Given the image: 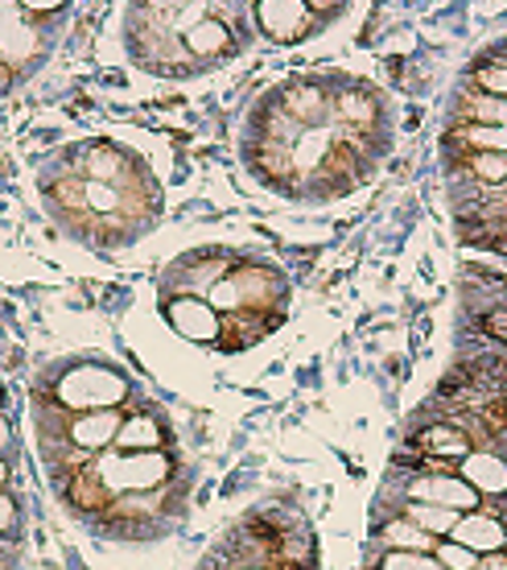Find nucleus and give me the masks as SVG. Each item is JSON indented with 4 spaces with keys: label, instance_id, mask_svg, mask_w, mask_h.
I'll return each instance as SVG.
<instances>
[{
    "label": "nucleus",
    "instance_id": "1",
    "mask_svg": "<svg viewBox=\"0 0 507 570\" xmlns=\"http://www.w3.org/2000/svg\"><path fill=\"white\" fill-rule=\"evenodd\" d=\"M285 282L277 269L265 265H240L236 273H227L211 285L207 302L215 306L219 318H248V323H265L277 327L281 323V302H285Z\"/></svg>",
    "mask_w": 507,
    "mask_h": 570
},
{
    "label": "nucleus",
    "instance_id": "2",
    "mask_svg": "<svg viewBox=\"0 0 507 570\" xmlns=\"http://www.w3.org/2000/svg\"><path fill=\"white\" fill-rule=\"evenodd\" d=\"M87 475L96 484L103 509H112L125 492H153V488L169 484L173 475V459L161 451H141V455H125V451H103L87 463Z\"/></svg>",
    "mask_w": 507,
    "mask_h": 570
},
{
    "label": "nucleus",
    "instance_id": "3",
    "mask_svg": "<svg viewBox=\"0 0 507 570\" xmlns=\"http://www.w3.org/2000/svg\"><path fill=\"white\" fill-rule=\"evenodd\" d=\"M128 397L125 372L108 364H74L71 372L54 376V410L62 414H99V410H120Z\"/></svg>",
    "mask_w": 507,
    "mask_h": 570
},
{
    "label": "nucleus",
    "instance_id": "4",
    "mask_svg": "<svg viewBox=\"0 0 507 570\" xmlns=\"http://www.w3.org/2000/svg\"><path fill=\"white\" fill-rule=\"evenodd\" d=\"M46 55L42 33L29 26L21 4H0V62L13 75L33 71Z\"/></svg>",
    "mask_w": 507,
    "mask_h": 570
},
{
    "label": "nucleus",
    "instance_id": "5",
    "mask_svg": "<svg viewBox=\"0 0 507 570\" xmlns=\"http://www.w3.org/2000/svg\"><path fill=\"white\" fill-rule=\"evenodd\" d=\"M322 4H301V0H260L252 4V21L265 29L272 42H297L314 29Z\"/></svg>",
    "mask_w": 507,
    "mask_h": 570
},
{
    "label": "nucleus",
    "instance_id": "6",
    "mask_svg": "<svg viewBox=\"0 0 507 570\" xmlns=\"http://www.w3.org/2000/svg\"><path fill=\"white\" fill-rule=\"evenodd\" d=\"M166 318L173 323L178 335L195 343H219V327H223V318L215 314L211 302L195 298V294H169L166 298Z\"/></svg>",
    "mask_w": 507,
    "mask_h": 570
},
{
    "label": "nucleus",
    "instance_id": "7",
    "mask_svg": "<svg viewBox=\"0 0 507 570\" xmlns=\"http://www.w3.org/2000/svg\"><path fill=\"white\" fill-rule=\"evenodd\" d=\"M412 500L441 504V509H454V513H475L483 504L479 492L466 484L463 475H454V471H434V475L417 480V484H412Z\"/></svg>",
    "mask_w": 507,
    "mask_h": 570
},
{
    "label": "nucleus",
    "instance_id": "8",
    "mask_svg": "<svg viewBox=\"0 0 507 570\" xmlns=\"http://www.w3.org/2000/svg\"><path fill=\"white\" fill-rule=\"evenodd\" d=\"M125 414L120 410H99V414H74L71 426H67V442L74 451H83L87 459L103 455L116 442V430H120Z\"/></svg>",
    "mask_w": 507,
    "mask_h": 570
},
{
    "label": "nucleus",
    "instance_id": "9",
    "mask_svg": "<svg viewBox=\"0 0 507 570\" xmlns=\"http://www.w3.org/2000/svg\"><path fill=\"white\" fill-rule=\"evenodd\" d=\"M450 542L475 550V554H499L507 546V525L499 517H487L483 509L458 517V525L450 529Z\"/></svg>",
    "mask_w": 507,
    "mask_h": 570
},
{
    "label": "nucleus",
    "instance_id": "10",
    "mask_svg": "<svg viewBox=\"0 0 507 570\" xmlns=\"http://www.w3.org/2000/svg\"><path fill=\"white\" fill-rule=\"evenodd\" d=\"M277 100H285L281 112L294 120L297 129H318L326 104H330L326 100V87L314 83V79H297V83L281 87V91H277Z\"/></svg>",
    "mask_w": 507,
    "mask_h": 570
},
{
    "label": "nucleus",
    "instance_id": "11",
    "mask_svg": "<svg viewBox=\"0 0 507 570\" xmlns=\"http://www.w3.org/2000/svg\"><path fill=\"white\" fill-rule=\"evenodd\" d=\"M412 442H417V451L425 459H437V463H463L475 451V439L466 430L454 426V422H434V426H425Z\"/></svg>",
    "mask_w": 507,
    "mask_h": 570
},
{
    "label": "nucleus",
    "instance_id": "12",
    "mask_svg": "<svg viewBox=\"0 0 507 570\" xmlns=\"http://www.w3.org/2000/svg\"><path fill=\"white\" fill-rule=\"evenodd\" d=\"M182 42H186V50H190V58L198 62V71H202V67H215L219 58L231 55V29H227V21H219V17H207L202 26H195L186 33Z\"/></svg>",
    "mask_w": 507,
    "mask_h": 570
},
{
    "label": "nucleus",
    "instance_id": "13",
    "mask_svg": "<svg viewBox=\"0 0 507 570\" xmlns=\"http://www.w3.org/2000/svg\"><path fill=\"white\" fill-rule=\"evenodd\" d=\"M335 116L347 125V129H376V125L384 120V104L371 87L355 83L335 100Z\"/></svg>",
    "mask_w": 507,
    "mask_h": 570
},
{
    "label": "nucleus",
    "instance_id": "14",
    "mask_svg": "<svg viewBox=\"0 0 507 570\" xmlns=\"http://www.w3.org/2000/svg\"><path fill=\"white\" fill-rule=\"evenodd\" d=\"M458 475H463L466 484L475 488V492H487V497H499V492H507V463L499 455H491V451H470V455L458 463Z\"/></svg>",
    "mask_w": 507,
    "mask_h": 570
},
{
    "label": "nucleus",
    "instance_id": "15",
    "mask_svg": "<svg viewBox=\"0 0 507 570\" xmlns=\"http://www.w3.org/2000/svg\"><path fill=\"white\" fill-rule=\"evenodd\" d=\"M335 149H338L335 132H326L322 125H318V129H306L294 141V174H301V178H318V174H322V161H330Z\"/></svg>",
    "mask_w": 507,
    "mask_h": 570
},
{
    "label": "nucleus",
    "instance_id": "16",
    "mask_svg": "<svg viewBox=\"0 0 507 570\" xmlns=\"http://www.w3.org/2000/svg\"><path fill=\"white\" fill-rule=\"evenodd\" d=\"M166 442V430L157 422L153 414H128L116 430V451H125V455H141V451H157Z\"/></svg>",
    "mask_w": 507,
    "mask_h": 570
},
{
    "label": "nucleus",
    "instance_id": "17",
    "mask_svg": "<svg viewBox=\"0 0 507 570\" xmlns=\"http://www.w3.org/2000/svg\"><path fill=\"white\" fill-rule=\"evenodd\" d=\"M380 542L388 546V550H405V554H429V550L437 546L434 533L417 529L409 517H396V521H388V525L380 529Z\"/></svg>",
    "mask_w": 507,
    "mask_h": 570
},
{
    "label": "nucleus",
    "instance_id": "18",
    "mask_svg": "<svg viewBox=\"0 0 507 570\" xmlns=\"http://www.w3.org/2000/svg\"><path fill=\"white\" fill-rule=\"evenodd\" d=\"M463 125H483V129H504L507 125V100H495V96H483V91H470L463 96Z\"/></svg>",
    "mask_w": 507,
    "mask_h": 570
},
{
    "label": "nucleus",
    "instance_id": "19",
    "mask_svg": "<svg viewBox=\"0 0 507 570\" xmlns=\"http://www.w3.org/2000/svg\"><path fill=\"white\" fill-rule=\"evenodd\" d=\"M450 141L458 145V149H466V157H470V154H507V125H504V129L458 125V129L450 132Z\"/></svg>",
    "mask_w": 507,
    "mask_h": 570
},
{
    "label": "nucleus",
    "instance_id": "20",
    "mask_svg": "<svg viewBox=\"0 0 507 570\" xmlns=\"http://www.w3.org/2000/svg\"><path fill=\"white\" fill-rule=\"evenodd\" d=\"M463 174L475 186L499 190V186H507V154H470V157H466Z\"/></svg>",
    "mask_w": 507,
    "mask_h": 570
},
{
    "label": "nucleus",
    "instance_id": "21",
    "mask_svg": "<svg viewBox=\"0 0 507 570\" xmlns=\"http://www.w3.org/2000/svg\"><path fill=\"white\" fill-rule=\"evenodd\" d=\"M405 517H409L417 529H425V533H450V529L458 525V513H454V509L421 504V500H409V504H405Z\"/></svg>",
    "mask_w": 507,
    "mask_h": 570
},
{
    "label": "nucleus",
    "instance_id": "22",
    "mask_svg": "<svg viewBox=\"0 0 507 570\" xmlns=\"http://www.w3.org/2000/svg\"><path fill=\"white\" fill-rule=\"evenodd\" d=\"M83 203H87V212L96 215V219H116V215H120V207H125V199H120V186L91 183V178H83Z\"/></svg>",
    "mask_w": 507,
    "mask_h": 570
},
{
    "label": "nucleus",
    "instance_id": "23",
    "mask_svg": "<svg viewBox=\"0 0 507 570\" xmlns=\"http://www.w3.org/2000/svg\"><path fill=\"white\" fill-rule=\"evenodd\" d=\"M380 570H446L434 554H405V550H388Z\"/></svg>",
    "mask_w": 507,
    "mask_h": 570
},
{
    "label": "nucleus",
    "instance_id": "24",
    "mask_svg": "<svg viewBox=\"0 0 507 570\" xmlns=\"http://www.w3.org/2000/svg\"><path fill=\"white\" fill-rule=\"evenodd\" d=\"M437 550V562L446 570H475L479 567V554L475 550H466V546H458V542H441V546H434Z\"/></svg>",
    "mask_w": 507,
    "mask_h": 570
},
{
    "label": "nucleus",
    "instance_id": "25",
    "mask_svg": "<svg viewBox=\"0 0 507 570\" xmlns=\"http://www.w3.org/2000/svg\"><path fill=\"white\" fill-rule=\"evenodd\" d=\"M483 96H495V100H507V67L504 62H487L479 75H475Z\"/></svg>",
    "mask_w": 507,
    "mask_h": 570
},
{
    "label": "nucleus",
    "instance_id": "26",
    "mask_svg": "<svg viewBox=\"0 0 507 570\" xmlns=\"http://www.w3.org/2000/svg\"><path fill=\"white\" fill-rule=\"evenodd\" d=\"M9 529H17V504L13 497L0 492V533H9Z\"/></svg>",
    "mask_w": 507,
    "mask_h": 570
},
{
    "label": "nucleus",
    "instance_id": "27",
    "mask_svg": "<svg viewBox=\"0 0 507 570\" xmlns=\"http://www.w3.org/2000/svg\"><path fill=\"white\" fill-rule=\"evenodd\" d=\"M487 335H495V340L507 343V311H491V314H487Z\"/></svg>",
    "mask_w": 507,
    "mask_h": 570
},
{
    "label": "nucleus",
    "instance_id": "28",
    "mask_svg": "<svg viewBox=\"0 0 507 570\" xmlns=\"http://www.w3.org/2000/svg\"><path fill=\"white\" fill-rule=\"evenodd\" d=\"M475 570H507V554L504 550H499V554H483Z\"/></svg>",
    "mask_w": 507,
    "mask_h": 570
},
{
    "label": "nucleus",
    "instance_id": "29",
    "mask_svg": "<svg viewBox=\"0 0 507 570\" xmlns=\"http://www.w3.org/2000/svg\"><path fill=\"white\" fill-rule=\"evenodd\" d=\"M9 442H13V426H9V417L0 414V451H4Z\"/></svg>",
    "mask_w": 507,
    "mask_h": 570
},
{
    "label": "nucleus",
    "instance_id": "30",
    "mask_svg": "<svg viewBox=\"0 0 507 570\" xmlns=\"http://www.w3.org/2000/svg\"><path fill=\"white\" fill-rule=\"evenodd\" d=\"M9 87H13V71L0 62V96H9Z\"/></svg>",
    "mask_w": 507,
    "mask_h": 570
},
{
    "label": "nucleus",
    "instance_id": "31",
    "mask_svg": "<svg viewBox=\"0 0 507 570\" xmlns=\"http://www.w3.org/2000/svg\"><path fill=\"white\" fill-rule=\"evenodd\" d=\"M9 484V468H4V459H0V488Z\"/></svg>",
    "mask_w": 507,
    "mask_h": 570
},
{
    "label": "nucleus",
    "instance_id": "32",
    "mask_svg": "<svg viewBox=\"0 0 507 570\" xmlns=\"http://www.w3.org/2000/svg\"><path fill=\"white\" fill-rule=\"evenodd\" d=\"M240 570H277V567H240Z\"/></svg>",
    "mask_w": 507,
    "mask_h": 570
}]
</instances>
